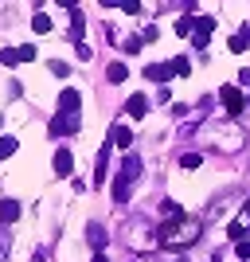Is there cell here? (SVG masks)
Masks as SVG:
<instances>
[{"mask_svg":"<svg viewBox=\"0 0 250 262\" xmlns=\"http://www.w3.org/2000/svg\"><path fill=\"white\" fill-rule=\"evenodd\" d=\"M78 102H82V98H78V90L66 86L63 94H59V114H78Z\"/></svg>","mask_w":250,"mask_h":262,"instance_id":"cell-3","label":"cell"},{"mask_svg":"<svg viewBox=\"0 0 250 262\" xmlns=\"http://www.w3.org/2000/svg\"><path fill=\"white\" fill-rule=\"evenodd\" d=\"M86 235H90V243H94L98 251L106 247V227H98V223H90V227H86Z\"/></svg>","mask_w":250,"mask_h":262,"instance_id":"cell-10","label":"cell"},{"mask_svg":"<svg viewBox=\"0 0 250 262\" xmlns=\"http://www.w3.org/2000/svg\"><path fill=\"white\" fill-rule=\"evenodd\" d=\"M137 172H141V157H125V164H121V176H125V180H129V176H137Z\"/></svg>","mask_w":250,"mask_h":262,"instance_id":"cell-8","label":"cell"},{"mask_svg":"<svg viewBox=\"0 0 250 262\" xmlns=\"http://www.w3.org/2000/svg\"><path fill=\"white\" fill-rule=\"evenodd\" d=\"M32 28H35V32H39V35H47V32H51V20H47L43 12H35V20H32Z\"/></svg>","mask_w":250,"mask_h":262,"instance_id":"cell-14","label":"cell"},{"mask_svg":"<svg viewBox=\"0 0 250 262\" xmlns=\"http://www.w3.org/2000/svg\"><path fill=\"white\" fill-rule=\"evenodd\" d=\"M106 78H109V82H125V78H129V67H125V63H109Z\"/></svg>","mask_w":250,"mask_h":262,"instance_id":"cell-7","label":"cell"},{"mask_svg":"<svg viewBox=\"0 0 250 262\" xmlns=\"http://www.w3.org/2000/svg\"><path fill=\"white\" fill-rule=\"evenodd\" d=\"M71 168H75L71 149H59V153H55V176H71Z\"/></svg>","mask_w":250,"mask_h":262,"instance_id":"cell-4","label":"cell"},{"mask_svg":"<svg viewBox=\"0 0 250 262\" xmlns=\"http://www.w3.org/2000/svg\"><path fill=\"white\" fill-rule=\"evenodd\" d=\"M172 71H176V75H188L192 67H188V59H172Z\"/></svg>","mask_w":250,"mask_h":262,"instance_id":"cell-19","label":"cell"},{"mask_svg":"<svg viewBox=\"0 0 250 262\" xmlns=\"http://www.w3.org/2000/svg\"><path fill=\"white\" fill-rule=\"evenodd\" d=\"M0 63L8 67V71H12V67H20V51H12V47H4V51H0Z\"/></svg>","mask_w":250,"mask_h":262,"instance_id":"cell-12","label":"cell"},{"mask_svg":"<svg viewBox=\"0 0 250 262\" xmlns=\"http://www.w3.org/2000/svg\"><path fill=\"white\" fill-rule=\"evenodd\" d=\"M227 47H231V51H246V47H250V35H231Z\"/></svg>","mask_w":250,"mask_h":262,"instance_id":"cell-15","label":"cell"},{"mask_svg":"<svg viewBox=\"0 0 250 262\" xmlns=\"http://www.w3.org/2000/svg\"><path fill=\"white\" fill-rule=\"evenodd\" d=\"M199 161H203L199 153H184V161H180V164H184V168H199Z\"/></svg>","mask_w":250,"mask_h":262,"instance_id":"cell-17","label":"cell"},{"mask_svg":"<svg viewBox=\"0 0 250 262\" xmlns=\"http://www.w3.org/2000/svg\"><path fill=\"white\" fill-rule=\"evenodd\" d=\"M51 75L66 78V75H71V67H66V63H59V59H51Z\"/></svg>","mask_w":250,"mask_h":262,"instance_id":"cell-16","label":"cell"},{"mask_svg":"<svg viewBox=\"0 0 250 262\" xmlns=\"http://www.w3.org/2000/svg\"><path fill=\"white\" fill-rule=\"evenodd\" d=\"M16 153V137H0V161H8Z\"/></svg>","mask_w":250,"mask_h":262,"instance_id":"cell-13","label":"cell"},{"mask_svg":"<svg viewBox=\"0 0 250 262\" xmlns=\"http://www.w3.org/2000/svg\"><path fill=\"white\" fill-rule=\"evenodd\" d=\"M235 254H239L242 262H250V243H239V247H235Z\"/></svg>","mask_w":250,"mask_h":262,"instance_id":"cell-20","label":"cell"},{"mask_svg":"<svg viewBox=\"0 0 250 262\" xmlns=\"http://www.w3.org/2000/svg\"><path fill=\"white\" fill-rule=\"evenodd\" d=\"M94 262H109V258H106V254H102V251H98V254H94Z\"/></svg>","mask_w":250,"mask_h":262,"instance_id":"cell-22","label":"cell"},{"mask_svg":"<svg viewBox=\"0 0 250 262\" xmlns=\"http://www.w3.org/2000/svg\"><path fill=\"white\" fill-rule=\"evenodd\" d=\"M125 114H129V118H145V114H149V98H145V94H133V98L125 102Z\"/></svg>","mask_w":250,"mask_h":262,"instance_id":"cell-5","label":"cell"},{"mask_svg":"<svg viewBox=\"0 0 250 262\" xmlns=\"http://www.w3.org/2000/svg\"><path fill=\"white\" fill-rule=\"evenodd\" d=\"M0 215H4V219L12 223V219L20 215V204H16V200H4V204H0Z\"/></svg>","mask_w":250,"mask_h":262,"instance_id":"cell-11","label":"cell"},{"mask_svg":"<svg viewBox=\"0 0 250 262\" xmlns=\"http://www.w3.org/2000/svg\"><path fill=\"white\" fill-rule=\"evenodd\" d=\"M242 219H246V231H250V200H246V208H242Z\"/></svg>","mask_w":250,"mask_h":262,"instance_id":"cell-21","label":"cell"},{"mask_svg":"<svg viewBox=\"0 0 250 262\" xmlns=\"http://www.w3.org/2000/svg\"><path fill=\"white\" fill-rule=\"evenodd\" d=\"M172 75H176L172 59H168V63H149V67H145V78H152V82H168Z\"/></svg>","mask_w":250,"mask_h":262,"instance_id":"cell-2","label":"cell"},{"mask_svg":"<svg viewBox=\"0 0 250 262\" xmlns=\"http://www.w3.org/2000/svg\"><path fill=\"white\" fill-rule=\"evenodd\" d=\"M113 200H118V204H125V200H129V180H125V176H118V180H113Z\"/></svg>","mask_w":250,"mask_h":262,"instance_id":"cell-9","label":"cell"},{"mask_svg":"<svg viewBox=\"0 0 250 262\" xmlns=\"http://www.w3.org/2000/svg\"><path fill=\"white\" fill-rule=\"evenodd\" d=\"M109 145L129 149V145H133V129H129V125H113V133H109Z\"/></svg>","mask_w":250,"mask_h":262,"instance_id":"cell-6","label":"cell"},{"mask_svg":"<svg viewBox=\"0 0 250 262\" xmlns=\"http://www.w3.org/2000/svg\"><path fill=\"white\" fill-rule=\"evenodd\" d=\"M219 102H223L227 114H242V110H246V98L239 94V86H223L219 90Z\"/></svg>","mask_w":250,"mask_h":262,"instance_id":"cell-1","label":"cell"},{"mask_svg":"<svg viewBox=\"0 0 250 262\" xmlns=\"http://www.w3.org/2000/svg\"><path fill=\"white\" fill-rule=\"evenodd\" d=\"M32 59H35V47L24 43V47H20V63H32Z\"/></svg>","mask_w":250,"mask_h":262,"instance_id":"cell-18","label":"cell"}]
</instances>
